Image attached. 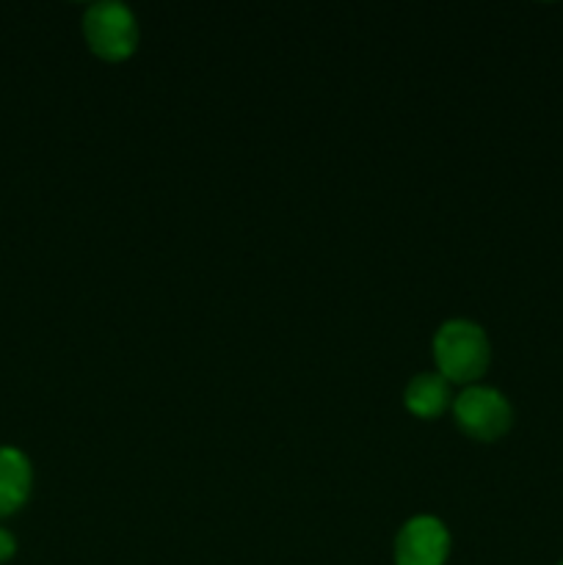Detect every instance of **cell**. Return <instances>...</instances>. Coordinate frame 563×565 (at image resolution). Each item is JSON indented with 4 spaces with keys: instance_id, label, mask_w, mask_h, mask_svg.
Masks as SVG:
<instances>
[{
    "instance_id": "6da1fadb",
    "label": "cell",
    "mask_w": 563,
    "mask_h": 565,
    "mask_svg": "<svg viewBox=\"0 0 563 565\" xmlns=\"http://www.w3.org/2000/svg\"><path fill=\"white\" fill-rule=\"evenodd\" d=\"M436 373L450 384H475L486 373L491 359L489 337L484 326L467 318H450L434 334Z\"/></svg>"
},
{
    "instance_id": "7a4b0ae2",
    "label": "cell",
    "mask_w": 563,
    "mask_h": 565,
    "mask_svg": "<svg viewBox=\"0 0 563 565\" xmlns=\"http://www.w3.org/2000/svg\"><path fill=\"white\" fill-rule=\"evenodd\" d=\"M86 42L99 58L121 61L136 50L138 22L136 14L121 0H97L83 14Z\"/></svg>"
},
{
    "instance_id": "52a82bcc",
    "label": "cell",
    "mask_w": 563,
    "mask_h": 565,
    "mask_svg": "<svg viewBox=\"0 0 563 565\" xmlns=\"http://www.w3.org/2000/svg\"><path fill=\"white\" fill-rule=\"evenodd\" d=\"M14 552H17V541H14V535H11L9 530L0 527V563L9 561V557L14 555Z\"/></svg>"
},
{
    "instance_id": "5b68a950",
    "label": "cell",
    "mask_w": 563,
    "mask_h": 565,
    "mask_svg": "<svg viewBox=\"0 0 563 565\" xmlns=\"http://www.w3.org/2000/svg\"><path fill=\"white\" fill-rule=\"evenodd\" d=\"M31 461L17 447H0V516L20 511L31 494Z\"/></svg>"
},
{
    "instance_id": "3957f363",
    "label": "cell",
    "mask_w": 563,
    "mask_h": 565,
    "mask_svg": "<svg viewBox=\"0 0 563 565\" xmlns=\"http://www.w3.org/2000/svg\"><path fill=\"white\" fill-rule=\"evenodd\" d=\"M456 425L478 441H495L513 423V408L508 397L495 386L469 384L453 401Z\"/></svg>"
},
{
    "instance_id": "8992f818",
    "label": "cell",
    "mask_w": 563,
    "mask_h": 565,
    "mask_svg": "<svg viewBox=\"0 0 563 565\" xmlns=\"http://www.w3.org/2000/svg\"><path fill=\"white\" fill-rule=\"evenodd\" d=\"M406 408L417 417H439L450 406V381L439 373H417L403 392Z\"/></svg>"
},
{
    "instance_id": "ba28073f",
    "label": "cell",
    "mask_w": 563,
    "mask_h": 565,
    "mask_svg": "<svg viewBox=\"0 0 563 565\" xmlns=\"http://www.w3.org/2000/svg\"><path fill=\"white\" fill-rule=\"evenodd\" d=\"M561 565H563V563H561Z\"/></svg>"
},
{
    "instance_id": "277c9868",
    "label": "cell",
    "mask_w": 563,
    "mask_h": 565,
    "mask_svg": "<svg viewBox=\"0 0 563 565\" xmlns=\"http://www.w3.org/2000/svg\"><path fill=\"white\" fill-rule=\"evenodd\" d=\"M450 555V533L436 516H414L397 530L395 565H445Z\"/></svg>"
}]
</instances>
